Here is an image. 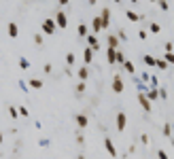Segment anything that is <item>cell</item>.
<instances>
[{"label":"cell","mask_w":174,"mask_h":159,"mask_svg":"<svg viewBox=\"0 0 174 159\" xmlns=\"http://www.w3.org/2000/svg\"><path fill=\"white\" fill-rule=\"evenodd\" d=\"M55 30H58V24H55V19H53V17H47L45 21H43V32H45V34H53Z\"/></svg>","instance_id":"6da1fadb"},{"label":"cell","mask_w":174,"mask_h":159,"mask_svg":"<svg viewBox=\"0 0 174 159\" xmlns=\"http://www.w3.org/2000/svg\"><path fill=\"white\" fill-rule=\"evenodd\" d=\"M55 24H58V28H66V25H68V15L64 11H59L58 15H55Z\"/></svg>","instance_id":"7a4b0ae2"},{"label":"cell","mask_w":174,"mask_h":159,"mask_svg":"<svg viewBox=\"0 0 174 159\" xmlns=\"http://www.w3.org/2000/svg\"><path fill=\"white\" fill-rule=\"evenodd\" d=\"M100 19H102V28H108L111 25V9H102V13H100Z\"/></svg>","instance_id":"3957f363"},{"label":"cell","mask_w":174,"mask_h":159,"mask_svg":"<svg viewBox=\"0 0 174 159\" xmlns=\"http://www.w3.org/2000/svg\"><path fill=\"white\" fill-rule=\"evenodd\" d=\"M125 123H128L125 112H119V115H117V129H119V132H123V129H125Z\"/></svg>","instance_id":"277c9868"},{"label":"cell","mask_w":174,"mask_h":159,"mask_svg":"<svg viewBox=\"0 0 174 159\" xmlns=\"http://www.w3.org/2000/svg\"><path fill=\"white\" fill-rule=\"evenodd\" d=\"M113 91H115V93H121V91H123V81H121L119 74H115V79H113Z\"/></svg>","instance_id":"5b68a950"},{"label":"cell","mask_w":174,"mask_h":159,"mask_svg":"<svg viewBox=\"0 0 174 159\" xmlns=\"http://www.w3.org/2000/svg\"><path fill=\"white\" fill-rule=\"evenodd\" d=\"M138 100H140V106L147 110V112H151V100L147 98L144 93H140V96H138Z\"/></svg>","instance_id":"8992f818"},{"label":"cell","mask_w":174,"mask_h":159,"mask_svg":"<svg viewBox=\"0 0 174 159\" xmlns=\"http://www.w3.org/2000/svg\"><path fill=\"white\" fill-rule=\"evenodd\" d=\"M104 147H106V151H108L111 157H117V151H115V147H113V142H111V138H104Z\"/></svg>","instance_id":"52a82bcc"},{"label":"cell","mask_w":174,"mask_h":159,"mask_svg":"<svg viewBox=\"0 0 174 159\" xmlns=\"http://www.w3.org/2000/svg\"><path fill=\"white\" fill-rule=\"evenodd\" d=\"M83 60H85V64H92V60H93V49L92 47H85V51H83Z\"/></svg>","instance_id":"ba28073f"},{"label":"cell","mask_w":174,"mask_h":159,"mask_svg":"<svg viewBox=\"0 0 174 159\" xmlns=\"http://www.w3.org/2000/svg\"><path fill=\"white\" fill-rule=\"evenodd\" d=\"M9 36H11V38H17V36H19V28H17V24H15V21H11V24H9Z\"/></svg>","instance_id":"9c48e42d"},{"label":"cell","mask_w":174,"mask_h":159,"mask_svg":"<svg viewBox=\"0 0 174 159\" xmlns=\"http://www.w3.org/2000/svg\"><path fill=\"white\" fill-rule=\"evenodd\" d=\"M87 45H89L93 51L100 47V45H98V38H96V34H87Z\"/></svg>","instance_id":"30bf717a"},{"label":"cell","mask_w":174,"mask_h":159,"mask_svg":"<svg viewBox=\"0 0 174 159\" xmlns=\"http://www.w3.org/2000/svg\"><path fill=\"white\" fill-rule=\"evenodd\" d=\"M106 57H108V64H115V61H117V49H111V47H108Z\"/></svg>","instance_id":"8fae6325"},{"label":"cell","mask_w":174,"mask_h":159,"mask_svg":"<svg viewBox=\"0 0 174 159\" xmlns=\"http://www.w3.org/2000/svg\"><path fill=\"white\" fill-rule=\"evenodd\" d=\"M147 98L151 100V102H157V98H159V91H157V89H149V93H147Z\"/></svg>","instance_id":"7c38bea8"},{"label":"cell","mask_w":174,"mask_h":159,"mask_svg":"<svg viewBox=\"0 0 174 159\" xmlns=\"http://www.w3.org/2000/svg\"><path fill=\"white\" fill-rule=\"evenodd\" d=\"M117 43H119V36L111 34V36H108V47H111V49H117Z\"/></svg>","instance_id":"4fadbf2b"},{"label":"cell","mask_w":174,"mask_h":159,"mask_svg":"<svg viewBox=\"0 0 174 159\" xmlns=\"http://www.w3.org/2000/svg\"><path fill=\"white\" fill-rule=\"evenodd\" d=\"M125 17H128L129 21H138V19H142L138 13H134V11H128V13H125Z\"/></svg>","instance_id":"5bb4252c"},{"label":"cell","mask_w":174,"mask_h":159,"mask_svg":"<svg viewBox=\"0 0 174 159\" xmlns=\"http://www.w3.org/2000/svg\"><path fill=\"white\" fill-rule=\"evenodd\" d=\"M77 123H79V127H87V117L85 115H77Z\"/></svg>","instance_id":"9a60e30c"},{"label":"cell","mask_w":174,"mask_h":159,"mask_svg":"<svg viewBox=\"0 0 174 159\" xmlns=\"http://www.w3.org/2000/svg\"><path fill=\"white\" fill-rule=\"evenodd\" d=\"M123 68H125L129 74H134V70H136V68H134V64H132V61H128V60L123 61Z\"/></svg>","instance_id":"2e32d148"},{"label":"cell","mask_w":174,"mask_h":159,"mask_svg":"<svg viewBox=\"0 0 174 159\" xmlns=\"http://www.w3.org/2000/svg\"><path fill=\"white\" fill-rule=\"evenodd\" d=\"M155 66L162 68V70H168V61H166V60H155Z\"/></svg>","instance_id":"e0dca14e"},{"label":"cell","mask_w":174,"mask_h":159,"mask_svg":"<svg viewBox=\"0 0 174 159\" xmlns=\"http://www.w3.org/2000/svg\"><path fill=\"white\" fill-rule=\"evenodd\" d=\"M87 76H89V70H87V66H85V68H81V70H79V79H81V81H85Z\"/></svg>","instance_id":"ac0fdd59"},{"label":"cell","mask_w":174,"mask_h":159,"mask_svg":"<svg viewBox=\"0 0 174 159\" xmlns=\"http://www.w3.org/2000/svg\"><path fill=\"white\" fill-rule=\"evenodd\" d=\"M30 87H32V89H40V87H43V81H38V79H32V81H30Z\"/></svg>","instance_id":"d6986e66"},{"label":"cell","mask_w":174,"mask_h":159,"mask_svg":"<svg viewBox=\"0 0 174 159\" xmlns=\"http://www.w3.org/2000/svg\"><path fill=\"white\" fill-rule=\"evenodd\" d=\"M93 30H96V32H100V30H102V19H100V17H96V19H93Z\"/></svg>","instance_id":"ffe728a7"},{"label":"cell","mask_w":174,"mask_h":159,"mask_svg":"<svg viewBox=\"0 0 174 159\" xmlns=\"http://www.w3.org/2000/svg\"><path fill=\"white\" fill-rule=\"evenodd\" d=\"M163 60L168 61V64H174V53H172V51H166V55H163Z\"/></svg>","instance_id":"44dd1931"},{"label":"cell","mask_w":174,"mask_h":159,"mask_svg":"<svg viewBox=\"0 0 174 159\" xmlns=\"http://www.w3.org/2000/svg\"><path fill=\"white\" fill-rule=\"evenodd\" d=\"M19 66H21V70H28L30 68V61L26 60V57H19Z\"/></svg>","instance_id":"7402d4cb"},{"label":"cell","mask_w":174,"mask_h":159,"mask_svg":"<svg viewBox=\"0 0 174 159\" xmlns=\"http://www.w3.org/2000/svg\"><path fill=\"white\" fill-rule=\"evenodd\" d=\"M157 4H159V9H162V11H168V9H170L168 0H157Z\"/></svg>","instance_id":"603a6c76"},{"label":"cell","mask_w":174,"mask_h":159,"mask_svg":"<svg viewBox=\"0 0 174 159\" xmlns=\"http://www.w3.org/2000/svg\"><path fill=\"white\" fill-rule=\"evenodd\" d=\"M151 32H153V34H159V32H162V25L153 21V24H151Z\"/></svg>","instance_id":"cb8c5ba5"},{"label":"cell","mask_w":174,"mask_h":159,"mask_svg":"<svg viewBox=\"0 0 174 159\" xmlns=\"http://www.w3.org/2000/svg\"><path fill=\"white\" fill-rule=\"evenodd\" d=\"M79 36H87V25L79 24Z\"/></svg>","instance_id":"d4e9b609"},{"label":"cell","mask_w":174,"mask_h":159,"mask_svg":"<svg viewBox=\"0 0 174 159\" xmlns=\"http://www.w3.org/2000/svg\"><path fill=\"white\" fill-rule=\"evenodd\" d=\"M163 136H166V138H172V132H170V123H166V125H163Z\"/></svg>","instance_id":"484cf974"},{"label":"cell","mask_w":174,"mask_h":159,"mask_svg":"<svg viewBox=\"0 0 174 159\" xmlns=\"http://www.w3.org/2000/svg\"><path fill=\"white\" fill-rule=\"evenodd\" d=\"M144 64H147V66H155V57H151V55H144Z\"/></svg>","instance_id":"4316f807"},{"label":"cell","mask_w":174,"mask_h":159,"mask_svg":"<svg viewBox=\"0 0 174 159\" xmlns=\"http://www.w3.org/2000/svg\"><path fill=\"white\" fill-rule=\"evenodd\" d=\"M9 112H11L13 119H17V117H19V112H17V108H15V106H9Z\"/></svg>","instance_id":"83f0119b"},{"label":"cell","mask_w":174,"mask_h":159,"mask_svg":"<svg viewBox=\"0 0 174 159\" xmlns=\"http://www.w3.org/2000/svg\"><path fill=\"white\" fill-rule=\"evenodd\" d=\"M117 61H119V64H123V61H125V55H123L121 51H117Z\"/></svg>","instance_id":"f1b7e54d"},{"label":"cell","mask_w":174,"mask_h":159,"mask_svg":"<svg viewBox=\"0 0 174 159\" xmlns=\"http://www.w3.org/2000/svg\"><path fill=\"white\" fill-rule=\"evenodd\" d=\"M66 64H70V66L74 64V55H72V53H68V55H66Z\"/></svg>","instance_id":"f546056e"},{"label":"cell","mask_w":174,"mask_h":159,"mask_svg":"<svg viewBox=\"0 0 174 159\" xmlns=\"http://www.w3.org/2000/svg\"><path fill=\"white\" fill-rule=\"evenodd\" d=\"M34 43H36V45H43V34H36V36H34Z\"/></svg>","instance_id":"4dcf8cb0"},{"label":"cell","mask_w":174,"mask_h":159,"mask_svg":"<svg viewBox=\"0 0 174 159\" xmlns=\"http://www.w3.org/2000/svg\"><path fill=\"white\" fill-rule=\"evenodd\" d=\"M77 91H79V93H81V91H85V81H81V83L77 85Z\"/></svg>","instance_id":"1f68e13d"},{"label":"cell","mask_w":174,"mask_h":159,"mask_svg":"<svg viewBox=\"0 0 174 159\" xmlns=\"http://www.w3.org/2000/svg\"><path fill=\"white\" fill-rule=\"evenodd\" d=\"M157 157L159 159H168V155H166V151H157Z\"/></svg>","instance_id":"d6a6232c"},{"label":"cell","mask_w":174,"mask_h":159,"mask_svg":"<svg viewBox=\"0 0 174 159\" xmlns=\"http://www.w3.org/2000/svg\"><path fill=\"white\" fill-rule=\"evenodd\" d=\"M140 142H142V144H149V136H147V134L140 136Z\"/></svg>","instance_id":"836d02e7"},{"label":"cell","mask_w":174,"mask_h":159,"mask_svg":"<svg viewBox=\"0 0 174 159\" xmlns=\"http://www.w3.org/2000/svg\"><path fill=\"white\" fill-rule=\"evenodd\" d=\"M19 115H21V117H28V108H23V106H19Z\"/></svg>","instance_id":"e575fe53"},{"label":"cell","mask_w":174,"mask_h":159,"mask_svg":"<svg viewBox=\"0 0 174 159\" xmlns=\"http://www.w3.org/2000/svg\"><path fill=\"white\" fill-rule=\"evenodd\" d=\"M138 36H140V40H147V36H149V34H147V32L142 30V32H138Z\"/></svg>","instance_id":"d590c367"},{"label":"cell","mask_w":174,"mask_h":159,"mask_svg":"<svg viewBox=\"0 0 174 159\" xmlns=\"http://www.w3.org/2000/svg\"><path fill=\"white\" fill-rule=\"evenodd\" d=\"M159 98H163V100L168 98V93H166V89H159Z\"/></svg>","instance_id":"8d00e7d4"},{"label":"cell","mask_w":174,"mask_h":159,"mask_svg":"<svg viewBox=\"0 0 174 159\" xmlns=\"http://www.w3.org/2000/svg\"><path fill=\"white\" fill-rule=\"evenodd\" d=\"M43 70H45V74H49V72H51V64H45V68H43Z\"/></svg>","instance_id":"74e56055"},{"label":"cell","mask_w":174,"mask_h":159,"mask_svg":"<svg viewBox=\"0 0 174 159\" xmlns=\"http://www.w3.org/2000/svg\"><path fill=\"white\" fill-rule=\"evenodd\" d=\"M59 2V7H66V4H70V0H58Z\"/></svg>","instance_id":"f35d334b"},{"label":"cell","mask_w":174,"mask_h":159,"mask_svg":"<svg viewBox=\"0 0 174 159\" xmlns=\"http://www.w3.org/2000/svg\"><path fill=\"white\" fill-rule=\"evenodd\" d=\"M129 2H132V4H138V0H129Z\"/></svg>","instance_id":"ab89813d"},{"label":"cell","mask_w":174,"mask_h":159,"mask_svg":"<svg viewBox=\"0 0 174 159\" xmlns=\"http://www.w3.org/2000/svg\"><path fill=\"white\" fill-rule=\"evenodd\" d=\"M0 144H2V132H0Z\"/></svg>","instance_id":"60d3db41"},{"label":"cell","mask_w":174,"mask_h":159,"mask_svg":"<svg viewBox=\"0 0 174 159\" xmlns=\"http://www.w3.org/2000/svg\"><path fill=\"white\" fill-rule=\"evenodd\" d=\"M113 2H121V0H113Z\"/></svg>","instance_id":"b9f144b4"},{"label":"cell","mask_w":174,"mask_h":159,"mask_svg":"<svg viewBox=\"0 0 174 159\" xmlns=\"http://www.w3.org/2000/svg\"><path fill=\"white\" fill-rule=\"evenodd\" d=\"M79 159H83V155H79Z\"/></svg>","instance_id":"7bdbcfd3"},{"label":"cell","mask_w":174,"mask_h":159,"mask_svg":"<svg viewBox=\"0 0 174 159\" xmlns=\"http://www.w3.org/2000/svg\"><path fill=\"white\" fill-rule=\"evenodd\" d=\"M151 2H157V0H151Z\"/></svg>","instance_id":"ee69618b"}]
</instances>
